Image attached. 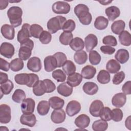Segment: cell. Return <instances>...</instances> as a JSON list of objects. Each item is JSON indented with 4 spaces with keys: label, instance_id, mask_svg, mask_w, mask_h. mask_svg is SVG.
Masks as SVG:
<instances>
[{
    "label": "cell",
    "instance_id": "15",
    "mask_svg": "<svg viewBox=\"0 0 131 131\" xmlns=\"http://www.w3.org/2000/svg\"><path fill=\"white\" fill-rule=\"evenodd\" d=\"M20 122L23 125L29 127L34 126L36 123V118L33 114H23L20 118Z\"/></svg>",
    "mask_w": 131,
    "mask_h": 131
},
{
    "label": "cell",
    "instance_id": "52",
    "mask_svg": "<svg viewBox=\"0 0 131 131\" xmlns=\"http://www.w3.org/2000/svg\"><path fill=\"white\" fill-rule=\"evenodd\" d=\"M125 73L123 71H120L116 73L113 76L112 82L114 84L118 85L120 84L125 78Z\"/></svg>",
    "mask_w": 131,
    "mask_h": 131
},
{
    "label": "cell",
    "instance_id": "29",
    "mask_svg": "<svg viewBox=\"0 0 131 131\" xmlns=\"http://www.w3.org/2000/svg\"><path fill=\"white\" fill-rule=\"evenodd\" d=\"M71 48L75 51L82 50L84 47V42L80 37H75L73 38L69 44Z\"/></svg>",
    "mask_w": 131,
    "mask_h": 131
},
{
    "label": "cell",
    "instance_id": "42",
    "mask_svg": "<svg viewBox=\"0 0 131 131\" xmlns=\"http://www.w3.org/2000/svg\"><path fill=\"white\" fill-rule=\"evenodd\" d=\"M43 28L39 25L37 24H33L30 26V33L31 36L35 38H39L40 34L43 31Z\"/></svg>",
    "mask_w": 131,
    "mask_h": 131
},
{
    "label": "cell",
    "instance_id": "51",
    "mask_svg": "<svg viewBox=\"0 0 131 131\" xmlns=\"http://www.w3.org/2000/svg\"><path fill=\"white\" fill-rule=\"evenodd\" d=\"M102 42L106 46H116L117 45V41L115 37L113 35H107L103 37Z\"/></svg>",
    "mask_w": 131,
    "mask_h": 131
},
{
    "label": "cell",
    "instance_id": "17",
    "mask_svg": "<svg viewBox=\"0 0 131 131\" xmlns=\"http://www.w3.org/2000/svg\"><path fill=\"white\" fill-rule=\"evenodd\" d=\"M91 120L90 117L85 114H81L77 117L74 123L76 126L80 128H85L89 126Z\"/></svg>",
    "mask_w": 131,
    "mask_h": 131
},
{
    "label": "cell",
    "instance_id": "41",
    "mask_svg": "<svg viewBox=\"0 0 131 131\" xmlns=\"http://www.w3.org/2000/svg\"><path fill=\"white\" fill-rule=\"evenodd\" d=\"M26 98L25 92L21 89H16L12 96V99L16 103L22 102Z\"/></svg>",
    "mask_w": 131,
    "mask_h": 131
},
{
    "label": "cell",
    "instance_id": "5",
    "mask_svg": "<svg viewBox=\"0 0 131 131\" xmlns=\"http://www.w3.org/2000/svg\"><path fill=\"white\" fill-rule=\"evenodd\" d=\"M11 108L6 104L0 105V122L2 124L9 123L11 119Z\"/></svg>",
    "mask_w": 131,
    "mask_h": 131
},
{
    "label": "cell",
    "instance_id": "48",
    "mask_svg": "<svg viewBox=\"0 0 131 131\" xmlns=\"http://www.w3.org/2000/svg\"><path fill=\"white\" fill-rule=\"evenodd\" d=\"M39 41L42 44L49 43L52 39V35L50 32L47 31H43L39 37Z\"/></svg>",
    "mask_w": 131,
    "mask_h": 131
},
{
    "label": "cell",
    "instance_id": "35",
    "mask_svg": "<svg viewBox=\"0 0 131 131\" xmlns=\"http://www.w3.org/2000/svg\"><path fill=\"white\" fill-rule=\"evenodd\" d=\"M110 74L106 70L100 71L97 76V81L101 84H106L110 81Z\"/></svg>",
    "mask_w": 131,
    "mask_h": 131
},
{
    "label": "cell",
    "instance_id": "18",
    "mask_svg": "<svg viewBox=\"0 0 131 131\" xmlns=\"http://www.w3.org/2000/svg\"><path fill=\"white\" fill-rule=\"evenodd\" d=\"M126 95L123 93H118L116 94L112 99V104L118 108L122 107L126 103Z\"/></svg>",
    "mask_w": 131,
    "mask_h": 131
},
{
    "label": "cell",
    "instance_id": "14",
    "mask_svg": "<svg viewBox=\"0 0 131 131\" xmlns=\"http://www.w3.org/2000/svg\"><path fill=\"white\" fill-rule=\"evenodd\" d=\"M44 68L46 71L50 72L57 68V62L53 55H49L44 59Z\"/></svg>",
    "mask_w": 131,
    "mask_h": 131
},
{
    "label": "cell",
    "instance_id": "58",
    "mask_svg": "<svg viewBox=\"0 0 131 131\" xmlns=\"http://www.w3.org/2000/svg\"><path fill=\"white\" fill-rule=\"evenodd\" d=\"M0 69L1 70L7 72L10 68V63L2 58H0Z\"/></svg>",
    "mask_w": 131,
    "mask_h": 131
},
{
    "label": "cell",
    "instance_id": "59",
    "mask_svg": "<svg viewBox=\"0 0 131 131\" xmlns=\"http://www.w3.org/2000/svg\"><path fill=\"white\" fill-rule=\"evenodd\" d=\"M0 77H1V80H0L1 84L5 83L9 80L8 75L6 73H3L2 72H0Z\"/></svg>",
    "mask_w": 131,
    "mask_h": 131
},
{
    "label": "cell",
    "instance_id": "43",
    "mask_svg": "<svg viewBox=\"0 0 131 131\" xmlns=\"http://www.w3.org/2000/svg\"><path fill=\"white\" fill-rule=\"evenodd\" d=\"M89 61L92 65H97L101 61V57L100 55L95 50H92L89 52Z\"/></svg>",
    "mask_w": 131,
    "mask_h": 131
},
{
    "label": "cell",
    "instance_id": "12",
    "mask_svg": "<svg viewBox=\"0 0 131 131\" xmlns=\"http://www.w3.org/2000/svg\"><path fill=\"white\" fill-rule=\"evenodd\" d=\"M103 107V103L101 100H95L91 103L89 107V112L92 116L98 117L100 112Z\"/></svg>",
    "mask_w": 131,
    "mask_h": 131
},
{
    "label": "cell",
    "instance_id": "50",
    "mask_svg": "<svg viewBox=\"0 0 131 131\" xmlns=\"http://www.w3.org/2000/svg\"><path fill=\"white\" fill-rule=\"evenodd\" d=\"M75 22L73 19H69L66 20V21L64 23L62 30H63V31L65 32H71L75 30Z\"/></svg>",
    "mask_w": 131,
    "mask_h": 131
},
{
    "label": "cell",
    "instance_id": "40",
    "mask_svg": "<svg viewBox=\"0 0 131 131\" xmlns=\"http://www.w3.org/2000/svg\"><path fill=\"white\" fill-rule=\"evenodd\" d=\"M73 39V34L70 32L63 31L62 33H61L59 37L60 42L65 46L69 45Z\"/></svg>",
    "mask_w": 131,
    "mask_h": 131
},
{
    "label": "cell",
    "instance_id": "38",
    "mask_svg": "<svg viewBox=\"0 0 131 131\" xmlns=\"http://www.w3.org/2000/svg\"><path fill=\"white\" fill-rule=\"evenodd\" d=\"M10 69L13 72H18L24 68V62L19 58H16L11 61L10 63Z\"/></svg>",
    "mask_w": 131,
    "mask_h": 131
},
{
    "label": "cell",
    "instance_id": "22",
    "mask_svg": "<svg viewBox=\"0 0 131 131\" xmlns=\"http://www.w3.org/2000/svg\"><path fill=\"white\" fill-rule=\"evenodd\" d=\"M105 13L110 21H114L120 15V9L116 6H112L105 10Z\"/></svg>",
    "mask_w": 131,
    "mask_h": 131
},
{
    "label": "cell",
    "instance_id": "16",
    "mask_svg": "<svg viewBox=\"0 0 131 131\" xmlns=\"http://www.w3.org/2000/svg\"><path fill=\"white\" fill-rule=\"evenodd\" d=\"M2 35L6 39L12 40L15 36V30L14 27L8 24L3 25L1 29Z\"/></svg>",
    "mask_w": 131,
    "mask_h": 131
},
{
    "label": "cell",
    "instance_id": "3",
    "mask_svg": "<svg viewBox=\"0 0 131 131\" xmlns=\"http://www.w3.org/2000/svg\"><path fill=\"white\" fill-rule=\"evenodd\" d=\"M34 47V42L29 38L20 43L18 50V56L23 60L28 59L32 54V51Z\"/></svg>",
    "mask_w": 131,
    "mask_h": 131
},
{
    "label": "cell",
    "instance_id": "63",
    "mask_svg": "<svg viewBox=\"0 0 131 131\" xmlns=\"http://www.w3.org/2000/svg\"><path fill=\"white\" fill-rule=\"evenodd\" d=\"M1 127H3V128H2V129H1V130H3V129H4V130H9V129L8 128H7L6 126H1Z\"/></svg>",
    "mask_w": 131,
    "mask_h": 131
},
{
    "label": "cell",
    "instance_id": "7",
    "mask_svg": "<svg viewBox=\"0 0 131 131\" xmlns=\"http://www.w3.org/2000/svg\"><path fill=\"white\" fill-rule=\"evenodd\" d=\"M81 110V104L76 100H71L67 104L66 111L70 117H73L78 114Z\"/></svg>",
    "mask_w": 131,
    "mask_h": 131
},
{
    "label": "cell",
    "instance_id": "45",
    "mask_svg": "<svg viewBox=\"0 0 131 131\" xmlns=\"http://www.w3.org/2000/svg\"><path fill=\"white\" fill-rule=\"evenodd\" d=\"M52 76L57 82H64L67 78L66 73L60 69L54 71L52 73Z\"/></svg>",
    "mask_w": 131,
    "mask_h": 131
},
{
    "label": "cell",
    "instance_id": "33",
    "mask_svg": "<svg viewBox=\"0 0 131 131\" xmlns=\"http://www.w3.org/2000/svg\"><path fill=\"white\" fill-rule=\"evenodd\" d=\"M119 40L120 43L124 46H129L131 44V35L130 33L124 30L119 35Z\"/></svg>",
    "mask_w": 131,
    "mask_h": 131
},
{
    "label": "cell",
    "instance_id": "49",
    "mask_svg": "<svg viewBox=\"0 0 131 131\" xmlns=\"http://www.w3.org/2000/svg\"><path fill=\"white\" fill-rule=\"evenodd\" d=\"M123 117V112L119 108H114L112 110V120L113 121L119 122L122 120Z\"/></svg>",
    "mask_w": 131,
    "mask_h": 131
},
{
    "label": "cell",
    "instance_id": "57",
    "mask_svg": "<svg viewBox=\"0 0 131 131\" xmlns=\"http://www.w3.org/2000/svg\"><path fill=\"white\" fill-rule=\"evenodd\" d=\"M131 81L130 80L127 81L124 83L122 85V91L123 93L125 95H130L131 94Z\"/></svg>",
    "mask_w": 131,
    "mask_h": 131
},
{
    "label": "cell",
    "instance_id": "34",
    "mask_svg": "<svg viewBox=\"0 0 131 131\" xmlns=\"http://www.w3.org/2000/svg\"><path fill=\"white\" fill-rule=\"evenodd\" d=\"M92 129L94 131H104L108 128L107 121L102 119L95 121L92 124Z\"/></svg>",
    "mask_w": 131,
    "mask_h": 131
},
{
    "label": "cell",
    "instance_id": "25",
    "mask_svg": "<svg viewBox=\"0 0 131 131\" xmlns=\"http://www.w3.org/2000/svg\"><path fill=\"white\" fill-rule=\"evenodd\" d=\"M48 101L50 106L54 110L62 108L64 104V100L57 96L51 97Z\"/></svg>",
    "mask_w": 131,
    "mask_h": 131
},
{
    "label": "cell",
    "instance_id": "13",
    "mask_svg": "<svg viewBox=\"0 0 131 131\" xmlns=\"http://www.w3.org/2000/svg\"><path fill=\"white\" fill-rule=\"evenodd\" d=\"M98 44V38L93 34L88 35L84 38V45L88 52H90L94 49Z\"/></svg>",
    "mask_w": 131,
    "mask_h": 131
},
{
    "label": "cell",
    "instance_id": "6",
    "mask_svg": "<svg viewBox=\"0 0 131 131\" xmlns=\"http://www.w3.org/2000/svg\"><path fill=\"white\" fill-rule=\"evenodd\" d=\"M15 49L12 44L7 42H3L0 47V53L4 57L11 58L14 55Z\"/></svg>",
    "mask_w": 131,
    "mask_h": 131
},
{
    "label": "cell",
    "instance_id": "19",
    "mask_svg": "<svg viewBox=\"0 0 131 131\" xmlns=\"http://www.w3.org/2000/svg\"><path fill=\"white\" fill-rule=\"evenodd\" d=\"M82 75L78 73H74L69 75L67 78V82L72 87L78 86L82 81Z\"/></svg>",
    "mask_w": 131,
    "mask_h": 131
},
{
    "label": "cell",
    "instance_id": "20",
    "mask_svg": "<svg viewBox=\"0 0 131 131\" xmlns=\"http://www.w3.org/2000/svg\"><path fill=\"white\" fill-rule=\"evenodd\" d=\"M98 86L93 82H86L84 83L82 86L83 92L87 95H94L96 94L98 91Z\"/></svg>",
    "mask_w": 131,
    "mask_h": 131
},
{
    "label": "cell",
    "instance_id": "2",
    "mask_svg": "<svg viewBox=\"0 0 131 131\" xmlns=\"http://www.w3.org/2000/svg\"><path fill=\"white\" fill-rule=\"evenodd\" d=\"M66 20L67 19L66 17L60 15L50 18L47 24L49 32L52 34H54L58 31L62 30L63 26Z\"/></svg>",
    "mask_w": 131,
    "mask_h": 131
},
{
    "label": "cell",
    "instance_id": "61",
    "mask_svg": "<svg viewBox=\"0 0 131 131\" xmlns=\"http://www.w3.org/2000/svg\"><path fill=\"white\" fill-rule=\"evenodd\" d=\"M125 125L127 128L130 130V116H129L125 120Z\"/></svg>",
    "mask_w": 131,
    "mask_h": 131
},
{
    "label": "cell",
    "instance_id": "21",
    "mask_svg": "<svg viewBox=\"0 0 131 131\" xmlns=\"http://www.w3.org/2000/svg\"><path fill=\"white\" fill-rule=\"evenodd\" d=\"M73 90V87L69 85L67 82L61 83L57 88V92L64 97L70 96L72 94Z\"/></svg>",
    "mask_w": 131,
    "mask_h": 131
},
{
    "label": "cell",
    "instance_id": "8",
    "mask_svg": "<svg viewBox=\"0 0 131 131\" xmlns=\"http://www.w3.org/2000/svg\"><path fill=\"white\" fill-rule=\"evenodd\" d=\"M35 102L34 99L28 98L24 99L21 104V110L23 114H31L34 111Z\"/></svg>",
    "mask_w": 131,
    "mask_h": 131
},
{
    "label": "cell",
    "instance_id": "53",
    "mask_svg": "<svg viewBox=\"0 0 131 131\" xmlns=\"http://www.w3.org/2000/svg\"><path fill=\"white\" fill-rule=\"evenodd\" d=\"M46 88V93H50L54 91L56 89L55 83L50 79H45L43 80Z\"/></svg>",
    "mask_w": 131,
    "mask_h": 131
},
{
    "label": "cell",
    "instance_id": "54",
    "mask_svg": "<svg viewBox=\"0 0 131 131\" xmlns=\"http://www.w3.org/2000/svg\"><path fill=\"white\" fill-rule=\"evenodd\" d=\"M84 11H88L89 12V7L83 4H79L76 5L74 8V13L77 17L81 13Z\"/></svg>",
    "mask_w": 131,
    "mask_h": 131
},
{
    "label": "cell",
    "instance_id": "9",
    "mask_svg": "<svg viewBox=\"0 0 131 131\" xmlns=\"http://www.w3.org/2000/svg\"><path fill=\"white\" fill-rule=\"evenodd\" d=\"M30 25L29 24L25 23L23 25L21 29L18 31L17 38L20 43L31 37L30 33Z\"/></svg>",
    "mask_w": 131,
    "mask_h": 131
},
{
    "label": "cell",
    "instance_id": "23",
    "mask_svg": "<svg viewBox=\"0 0 131 131\" xmlns=\"http://www.w3.org/2000/svg\"><path fill=\"white\" fill-rule=\"evenodd\" d=\"M96 73V69L91 65H87L84 67L81 71V75L82 77L86 79L93 78Z\"/></svg>",
    "mask_w": 131,
    "mask_h": 131
},
{
    "label": "cell",
    "instance_id": "36",
    "mask_svg": "<svg viewBox=\"0 0 131 131\" xmlns=\"http://www.w3.org/2000/svg\"><path fill=\"white\" fill-rule=\"evenodd\" d=\"M14 80L16 83L20 85H27L29 82L30 76L27 73H20L14 77Z\"/></svg>",
    "mask_w": 131,
    "mask_h": 131
},
{
    "label": "cell",
    "instance_id": "47",
    "mask_svg": "<svg viewBox=\"0 0 131 131\" xmlns=\"http://www.w3.org/2000/svg\"><path fill=\"white\" fill-rule=\"evenodd\" d=\"M53 56L55 57L57 62V67L60 68L62 67L63 64L66 62L67 60V56L64 53L61 52H58L55 53Z\"/></svg>",
    "mask_w": 131,
    "mask_h": 131
},
{
    "label": "cell",
    "instance_id": "60",
    "mask_svg": "<svg viewBox=\"0 0 131 131\" xmlns=\"http://www.w3.org/2000/svg\"><path fill=\"white\" fill-rule=\"evenodd\" d=\"M8 3H9L8 1L1 0L0 1V9L3 10L6 9V8L8 5Z\"/></svg>",
    "mask_w": 131,
    "mask_h": 131
},
{
    "label": "cell",
    "instance_id": "1",
    "mask_svg": "<svg viewBox=\"0 0 131 131\" xmlns=\"http://www.w3.org/2000/svg\"><path fill=\"white\" fill-rule=\"evenodd\" d=\"M23 10L18 6L11 7L7 11V16L10 23L14 28L19 26L22 23Z\"/></svg>",
    "mask_w": 131,
    "mask_h": 131
},
{
    "label": "cell",
    "instance_id": "11",
    "mask_svg": "<svg viewBox=\"0 0 131 131\" xmlns=\"http://www.w3.org/2000/svg\"><path fill=\"white\" fill-rule=\"evenodd\" d=\"M27 68L33 72H38L42 68L41 60L39 58L34 56L30 58L27 64Z\"/></svg>",
    "mask_w": 131,
    "mask_h": 131
},
{
    "label": "cell",
    "instance_id": "39",
    "mask_svg": "<svg viewBox=\"0 0 131 131\" xmlns=\"http://www.w3.org/2000/svg\"><path fill=\"white\" fill-rule=\"evenodd\" d=\"M79 21L83 25H89L91 23L92 17L91 14L88 11H84L77 16Z\"/></svg>",
    "mask_w": 131,
    "mask_h": 131
},
{
    "label": "cell",
    "instance_id": "32",
    "mask_svg": "<svg viewBox=\"0 0 131 131\" xmlns=\"http://www.w3.org/2000/svg\"><path fill=\"white\" fill-rule=\"evenodd\" d=\"M74 59L76 63L78 64H83L88 60V55L85 51L80 50L76 51L74 55Z\"/></svg>",
    "mask_w": 131,
    "mask_h": 131
},
{
    "label": "cell",
    "instance_id": "56",
    "mask_svg": "<svg viewBox=\"0 0 131 131\" xmlns=\"http://www.w3.org/2000/svg\"><path fill=\"white\" fill-rule=\"evenodd\" d=\"M100 51L103 54L112 55L115 52V49L109 46H102L100 48Z\"/></svg>",
    "mask_w": 131,
    "mask_h": 131
},
{
    "label": "cell",
    "instance_id": "26",
    "mask_svg": "<svg viewBox=\"0 0 131 131\" xmlns=\"http://www.w3.org/2000/svg\"><path fill=\"white\" fill-rule=\"evenodd\" d=\"M33 93L36 96H41L46 93V88L43 80H39L33 87Z\"/></svg>",
    "mask_w": 131,
    "mask_h": 131
},
{
    "label": "cell",
    "instance_id": "28",
    "mask_svg": "<svg viewBox=\"0 0 131 131\" xmlns=\"http://www.w3.org/2000/svg\"><path fill=\"white\" fill-rule=\"evenodd\" d=\"M125 27V22L123 20L120 19L113 22L111 26V30L113 33L116 35H119L124 31Z\"/></svg>",
    "mask_w": 131,
    "mask_h": 131
},
{
    "label": "cell",
    "instance_id": "37",
    "mask_svg": "<svg viewBox=\"0 0 131 131\" xmlns=\"http://www.w3.org/2000/svg\"><path fill=\"white\" fill-rule=\"evenodd\" d=\"M62 67L64 72L68 76L74 73L76 70L75 64L70 60H67Z\"/></svg>",
    "mask_w": 131,
    "mask_h": 131
},
{
    "label": "cell",
    "instance_id": "31",
    "mask_svg": "<svg viewBox=\"0 0 131 131\" xmlns=\"http://www.w3.org/2000/svg\"><path fill=\"white\" fill-rule=\"evenodd\" d=\"M108 24V20L102 16L97 17L94 21V27L96 29L102 30L106 29Z\"/></svg>",
    "mask_w": 131,
    "mask_h": 131
},
{
    "label": "cell",
    "instance_id": "44",
    "mask_svg": "<svg viewBox=\"0 0 131 131\" xmlns=\"http://www.w3.org/2000/svg\"><path fill=\"white\" fill-rule=\"evenodd\" d=\"M13 88V83L10 80H8L5 83L1 84V92H2L4 95L9 94Z\"/></svg>",
    "mask_w": 131,
    "mask_h": 131
},
{
    "label": "cell",
    "instance_id": "24",
    "mask_svg": "<svg viewBox=\"0 0 131 131\" xmlns=\"http://www.w3.org/2000/svg\"><path fill=\"white\" fill-rule=\"evenodd\" d=\"M129 54L128 51L124 49H119L115 55V59L118 62H120L121 64L126 63L129 59Z\"/></svg>",
    "mask_w": 131,
    "mask_h": 131
},
{
    "label": "cell",
    "instance_id": "4",
    "mask_svg": "<svg viewBox=\"0 0 131 131\" xmlns=\"http://www.w3.org/2000/svg\"><path fill=\"white\" fill-rule=\"evenodd\" d=\"M71 9V6L69 3L64 1H57L54 3L52 6L53 12L59 14H68Z\"/></svg>",
    "mask_w": 131,
    "mask_h": 131
},
{
    "label": "cell",
    "instance_id": "27",
    "mask_svg": "<svg viewBox=\"0 0 131 131\" xmlns=\"http://www.w3.org/2000/svg\"><path fill=\"white\" fill-rule=\"evenodd\" d=\"M50 105L49 101L46 100H41L39 102L37 106V111L40 116H45L49 112Z\"/></svg>",
    "mask_w": 131,
    "mask_h": 131
},
{
    "label": "cell",
    "instance_id": "62",
    "mask_svg": "<svg viewBox=\"0 0 131 131\" xmlns=\"http://www.w3.org/2000/svg\"><path fill=\"white\" fill-rule=\"evenodd\" d=\"M99 2L101 4V5H108L110 3H111L112 2V1H99Z\"/></svg>",
    "mask_w": 131,
    "mask_h": 131
},
{
    "label": "cell",
    "instance_id": "55",
    "mask_svg": "<svg viewBox=\"0 0 131 131\" xmlns=\"http://www.w3.org/2000/svg\"><path fill=\"white\" fill-rule=\"evenodd\" d=\"M29 74L30 76V80L27 86L29 88H32L39 81V77L35 74L30 73Z\"/></svg>",
    "mask_w": 131,
    "mask_h": 131
},
{
    "label": "cell",
    "instance_id": "46",
    "mask_svg": "<svg viewBox=\"0 0 131 131\" xmlns=\"http://www.w3.org/2000/svg\"><path fill=\"white\" fill-rule=\"evenodd\" d=\"M99 117L101 119L106 121H109L112 120V110L108 107H103L101 110Z\"/></svg>",
    "mask_w": 131,
    "mask_h": 131
},
{
    "label": "cell",
    "instance_id": "30",
    "mask_svg": "<svg viewBox=\"0 0 131 131\" xmlns=\"http://www.w3.org/2000/svg\"><path fill=\"white\" fill-rule=\"evenodd\" d=\"M121 69L120 63L116 60L112 59L109 60L106 64V69L111 73L114 74L118 72Z\"/></svg>",
    "mask_w": 131,
    "mask_h": 131
},
{
    "label": "cell",
    "instance_id": "10",
    "mask_svg": "<svg viewBox=\"0 0 131 131\" xmlns=\"http://www.w3.org/2000/svg\"><path fill=\"white\" fill-rule=\"evenodd\" d=\"M66 115L63 109H57L54 110L51 115L52 121L55 124H60L64 121Z\"/></svg>",
    "mask_w": 131,
    "mask_h": 131
}]
</instances>
